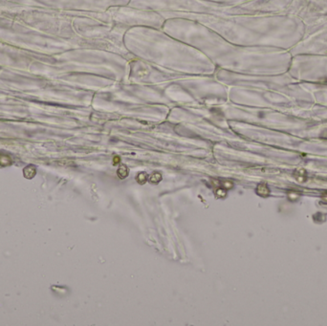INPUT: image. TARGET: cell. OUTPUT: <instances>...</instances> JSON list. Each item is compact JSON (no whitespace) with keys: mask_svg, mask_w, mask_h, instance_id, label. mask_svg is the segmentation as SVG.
Listing matches in <instances>:
<instances>
[{"mask_svg":"<svg viewBox=\"0 0 327 326\" xmlns=\"http://www.w3.org/2000/svg\"><path fill=\"white\" fill-rule=\"evenodd\" d=\"M128 172H129V170H128L127 166H121L120 168L118 169L117 174H118V176H119L121 179H125L126 177H127Z\"/></svg>","mask_w":327,"mask_h":326,"instance_id":"1","label":"cell"},{"mask_svg":"<svg viewBox=\"0 0 327 326\" xmlns=\"http://www.w3.org/2000/svg\"><path fill=\"white\" fill-rule=\"evenodd\" d=\"M256 191L259 195H261V196H267V195L269 194V188L267 187V186L265 184H260V185H258V187L256 188Z\"/></svg>","mask_w":327,"mask_h":326,"instance_id":"2","label":"cell"},{"mask_svg":"<svg viewBox=\"0 0 327 326\" xmlns=\"http://www.w3.org/2000/svg\"><path fill=\"white\" fill-rule=\"evenodd\" d=\"M120 162H121V158L118 157V156H115L114 159H113V164H114V165H117V164H119Z\"/></svg>","mask_w":327,"mask_h":326,"instance_id":"6","label":"cell"},{"mask_svg":"<svg viewBox=\"0 0 327 326\" xmlns=\"http://www.w3.org/2000/svg\"><path fill=\"white\" fill-rule=\"evenodd\" d=\"M147 180H148V176H147V174L146 172H141V173H139L138 175H137V177H136V181L141 185L146 184V182Z\"/></svg>","mask_w":327,"mask_h":326,"instance_id":"4","label":"cell"},{"mask_svg":"<svg viewBox=\"0 0 327 326\" xmlns=\"http://www.w3.org/2000/svg\"><path fill=\"white\" fill-rule=\"evenodd\" d=\"M216 195H217V197H224L226 195V191L223 190H218L216 192Z\"/></svg>","mask_w":327,"mask_h":326,"instance_id":"5","label":"cell"},{"mask_svg":"<svg viewBox=\"0 0 327 326\" xmlns=\"http://www.w3.org/2000/svg\"><path fill=\"white\" fill-rule=\"evenodd\" d=\"M148 180H149L150 183H152V184H158L159 182L162 180V174L159 173V172H154V173H152L151 175H150V177H149Z\"/></svg>","mask_w":327,"mask_h":326,"instance_id":"3","label":"cell"}]
</instances>
